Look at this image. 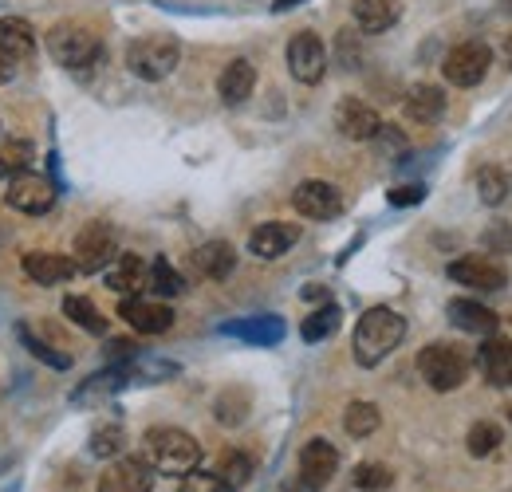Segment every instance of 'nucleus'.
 <instances>
[{"label":"nucleus","mask_w":512,"mask_h":492,"mask_svg":"<svg viewBox=\"0 0 512 492\" xmlns=\"http://www.w3.org/2000/svg\"><path fill=\"white\" fill-rule=\"evenodd\" d=\"M406 335V319L390 308H371L359 327H355V363L359 367H379L386 355L402 343Z\"/></svg>","instance_id":"1"},{"label":"nucleus","mask_w":512,"mask_h":492,"mask_svg":"<svg viewBox=\"0 0 512 492\" xmlns=\"http://www.w3.org/2000/svg\"><path fill=\"white\" fill-rule=\"evenodd\" d=\"M142 449H146V461L158 473H170V477H186V473L197 469V461H201V445L186 430H174V426L146 430Z\"/></svg>","instance_id":"2"},{"label":"nucleus","mask_w":512,"mask_h":492,"mask_svg":"<svg viewBox=\"0 0 512 492\" xmlns=\"http://www.w3.org/2000/svg\"><path fill=\"white\" fill-rule=\"evenodd\" d=\"M178 56H182V48H178V40L166 36V32H150V36L134 40L127 48L130 71H134L138 79H150V83L166 79V75L178 67Z\"/></svg>","instance_id":"3"},{"label":"nucleus","mask_w":512,"mask_h":492,"mask_svg":"<svg viewBox=\"0 0 512 492\" xmlns=\"http://www.w3.org/2000/svg\"><path fill=\"white\" fill-rule=\"evenodd\" d=\"M418 370H422V378L434 386V390H457L461 382H465V374H469V355L461 351V347H453V343H430V347H422V355H418Z\"/></svg>","instance_id":"4"},{"label":"nucleus","mask_w":512,"mask_h":492,"mask_svg":"<svg viewBox=\"0 0 512 492\" xmlns=\"http://www.w3.org/2000/svg\"><path fill=\"white\" fill-rule=\"evenodd\" d=\"M119 256V237L107 221H87L79 233H75V268L79 272H103L111 260Z\"/></svg>","instance_id":"5"},{"label":"nucleus","mask_w":512,"mask_h":492,"mask_svg":"<svg viewBox=\"0 0 512 492\" xmlns=\"http://www.w3.org/2000/svg\"><path fill=\"white\" fill-rule=\"evenodd\" d=\"M48 52H52V60L64 63V67H87V63L99 60V36L95 32H87V28H79V24H56L52 32H48Z\"/></svg>","instance_id":"6"},{"label":"nucleus","mask_w":512,"mask_h":492,"mask_svg":"<svg viewBox=\"0 0 512 492\" xmlns=\"http://www.w3.org/2000/svg\"><path fill=\"white\" fill-rule=\"evenodd\" d=\"M4 201L16 209V213H28V217H40V213H48L52 205H56V185L48 182L44 174H16V178H8V193H4Z\"/></svg>","instance_id":"7"},{"label":"nucleus","mask_w":512,"mask_h":492,"mask_svg":"<svg viewBox=\"0 0 512 492\" xmlns=\"http://www.w3.org/2000/svg\"><path fill=\"white\" fill-rule=\"evenodd\" d=\"M489 67H493V52L485 44H477V40L457 44L446 56V63H442V71H446V79L453 87H477L489 75Z\"/></svg>","instance_id":"8"},{"label":"nucleus","mask_w":512,"mask_h":492,"mask_svg":"<svg viewBox=\"0 0 512 492\" xmlns=\"http://www.w3.org/2000/svg\"><path fill=\"white\" fill-rule=\"evenodd\" d=\"M449 280L477 288V292H501L509 284V268L501 260H489V256H465V260L449 264Z\"/></svg>","instance_id":"9"},{"label":"nucleus","mask_w":512,"mask_h":492,"mask_svg":"<svg viewBox=\"0 0 512 492\" xmlns=\"http://www.w3.org/2000/svg\"><path fill=\"white\" fill-rule=\"evenodd\" d=\"M154 489V465L146 457H119L99 477V492H150Z\"/></svg>","instance_id":"10"},{"label":"nucleus","mask_w":512,"mask_h":492,"mask_svg":"<svg viewBox=\"0 0 512 492\" xmlns=\"http://www.w3.org/2000/svg\"><path fill=\"white\" fill-rule=\"evenodd\" d=\"M288 71L300 79V83H320L323 71H327V52H323V40L316 32H300L288 40Z\"/></svg>","instance_id":"11"},{"label":"nucleus","mask_w":512,"mask_h":492,"mask_svg":"<svg viewBox=\"0 0 512 492\" xmlns=\"http://www.w3.org/2000/svg\"><path fill=\"white\" fill-rule=\"evenodd\" d=\"M292 205L308 221H331V217H339L343 197H339V189L331 182H300L296 193H292Z\"/></svg>","instance_id":"12"},{"label":"nucleus","mask_w":512,"mask_h":492,"mask_svg":"<svg viewBox=\"0 0 512 492\" xmlns=\"http://www.w3.org/2000/svg\"><path fill=\"white\" fill-rule=\"evenodd\" d=\"M335 126H339V134L351 138V142H371V138H379L383 119H379V111H375L371 103H363V99H343V103L335 107Z\"/></svg>","instance_id":"13"},{"label":"nucleus","mask_w":512,"mask_h":492,"mask_svg":"<svg viewBox=\"0 0 512 492\" xmlns=\"http://www.w3.org/2000/svg\"><path fill=\"white\" fill-rule=\"evenodd\" d=\"M119 315L127 319L134 331H142V335H162V331L174 327V311L166 308V304H158V300H142V296H127L119 304Z\"/></svg>","instance_id":"14"},{"label":"nucleus","mask_w":512,"mask_h":492,"mask_svg":"<svg viewBox=\"0 0 512 492\" xmlns=\"http://www.w3.org/2000/svg\"><path fill=\"white\" fill-rule=\"evenodd\" d=\"M335 469H339V453H335V445L331 441H323V437H312L304 449H300V477L308 481V485H327L331 477H335Z\"/></svg>","instance_id":"15"},{"label":"nucleus","mask_w":512,"mask_h":492,"mask_svg":"<svg viewBox=\"0 0 512 492\" xmlns=\"http://www.w3.org/2000/svg\"><path fill=\"white\" fill-rule=\"evenodd\" d=\"M107 288H111V292H119L123 300H127V296H138L142 288H150V264H146V260H138L134 252L115 256V268L107 272Z\"/></svg>","instance_id":"16"},{"label":"nucleus","mask_w":512,"mask_h":492,"mask_svg":"<svg viewBox=\"0 0 512 492\" xmlns=\"http://www.w3.org/2000/svg\"><path fill=\"white\" fill-rule=\"evenodd\" d=\"M296 241H300V229H296V225L268 221V225L253 229V237H249V252L260 256V260H276V256H284Z\"/></svg>","instance_id":"17"},{"label":"nucleus","mask_w":512,"mask_h":492,"mask_svg":"<svg viewBox=\"0 0 512 492\" xmlns=\"http://www.w3.org/2000/svg\"><path fill=\"white\" fill-rule=\"evenodd\" d=\"M24 272H28V280L52 288V284L71 280L79 268H75L71 256H60V252H28V256H24Z\"/></svg>","instance_id":"18"},{"label":"nucleus","mask_w":512,"mask_h":492,"mask_svg":"<svg viewBox=\"0 0 512 492\" xmlns=\"http://www.w3.org/2000/svg\"><path fill=\"white\" fill-rule=\"evenodd\" d=\"M402 111H406V119L410 123H438L442 115H446V91L442 87H434V83H418V87H410V95H406V103H402Z\"/></svg>","instance_id":"19"},{"label":"nucleus","mask_w":512,"mask_h":492,"mask_svg":"<svg viewBox=\"0 0 512 492\" xmlns=\"http://www.w3.org/2000/svg\"><path fill=\"white\" fill-rule=\"evenodd\" d=\"M221 335H233V339H245L256 347H272L284 339V319L276 315H256V319H237V323H225Z\"/></svg>","instance_id":"20"},{"label":"nucleus","mask_w":512,"mask_h":492,"mask_svg":"<svg viewBox=\"0 0 512 492\" xmlns=\"http://www.w3.org/2000/svg\"><path fill=\"white\" fill-rule=\"evenodd\" d=\"M253 87H256V67L249 60H233L221 71V79H217V95L229 107H241L253 95Z\"/></svg>","instance_id":"21"},{"label":"nucleus","mask_w":512,"mask_h":492,"mask_svg":"<svg viewBox=\"0 0 512 492\" xmlns=\"http://www.w3.org/2000/svg\"><path fill=\"white\" fill-rule=\"evenodd\" d=\"M477 363L485 370V378L493 382V386H512V339L505 335H489L485 339V347H481V355H477Z\"/></svg>","instance_id":"22"},{"label":"nucleus","mask_w":512,"mask_h":492,"mask_svg":"<svg viewBox=\"0 0 512 492\" xmlns=\"http://www.w3.org/2000/svg\"><path fill=\"white\" fill-rule=\"evenodd\" d=\"M193 268L205 276V280H225V276H233V268H237V252L229 241H209V245H201L193 252Z\"/></svg>","instance_id":"23"},{"label":"nucleus","mask_w":512,"mask_h":492,"mask_svg":"<svg viewBox=\"0 0 512 492\" xmlns=\"http://www.w3.org/2000/svg\"><path fill=\"white\" fill-rule=\"evenodd\" d=\"M449 319H453V327H461L469 335H493L497 331V311H489L477 300H453L449 304Z\"/></svg>","instance_id":"24"},{"label":"nucleus","mask_w":512,"mask_h":492,"mask_svg":"<svg viewBox=\"0 0 512 492\" xmlns=\"http://www.w3.org/2000/svg\"><path fill=\"white\" fill-rule=\"evenodd\" d=\"M0 48H4L12 60H28V56L36 52V32H32V24L20 20V16H4V20H0Z\"/></svg>","instance_id":"25"},{"label":"nucleus","mask_w":512,"mask_h":492,"mask_svg":"<svg viewBox=\"0 0 512 492\" xmlns=\"http://www.w3.org/2000/svg\"><path fill=\"white\" fill-rule=\"evenodd\" d=\"M351 12H355V24H359L363 32H386V28L398 20L402 4H398V0H355Z\"/></svg>","instance_id":"26"},{"label":"nucleus","mask_w":512,"mask_h":492,"mask_svg":"<svg viewBox=\"0 0 512 492\" xmlns=\"http://www.w3.org/2000/svg\"><path fill=\"white\" fill-rule=\"evenodd\" d=\"M64 315L71 323H79L83 331H91V335H107V315H99V308L87 296H67Z\"/></svg>","instance_id":"27"},{"label":"nucleus","mask_w":512,"mask_h":492,"mask_svg":"<svg viewBox=\"0 0 512 492\" xmlns=\"http://www.w3.org/2000/svg\"><path fill=\"white\" fill-rule=\"evenodd\" d=\"M32 142H24V138H8V142H0V178H16V174H24L28 166H32Z\"/></svg>","instance_id":"28"},{"label":"nucleus","mask_w":512,"mask_h":492,"mask_svg":"<svg viewBox=\"0 0 512 492\" xmlns=\"http://www.w3.org/2000/svg\"><path fill=\"white\" fill-rule=\"evenodd\" d=\"M343 426L351 437H371L379 430V406L375 402H351L347 414H343Z\"/></svg>","instance_id":"29"},{"label":"nucleus","mask_w":512,"mask_h":492,"mask_svg":"<svg viewBox=\"0 0 512 492\" xmlns=\"http://www.w3.org/2000/svg\"><path fill=\"white\" fill-rule=\"evenodd\" d=\"M339 319H343V311L335 308V304H323L320 311H312L308 319H304V327H300V335L308 339V343H320L327 335H335V327H339Z\"/></svg>","instance_id":"30"},{"label":"nucleus","mask_w":512,"mask_h":492,"mask_svg":"<svg viewBox=\"0 0 512 492\" xmlns=\"http://www.w3.org/2000/svg\"><path fill=\"white\" fill-rule=\"evenodd\" d=\"M477 193L485 205H501L509 197V174L497 170V166H481L477 170Z\"/></svg>","instance_id":"31"},{"label":"nucleus","mask_w":512,"mask_h":492,"mask_svg":"<svg viewBox=\"0 0 512 492\" xmlns=\"http://www.w3.org/2000/svg\"><path fill=\"white\" fill-rule=\"evenodd\" d=\"M249 418V394L245 390H225L217 398V422L221 426H241Z\"/></svg>","instance_id":"32"},{"label":"nucleus","mask_w":512,"mask_h":492,"mask_svg":"<svg viewBox=\"0 0 512 492\" xmlns=\"http://www.w3.org/2000/svg\"><path fill=\"white\" fill-rule=\"evenodd\" d=\"M217 477H221L225 485L241 489V485H249V481H253V461H249L245 453H225V457L217 461Z\"/></svg>","instance_id":"33"},{"label":"nucleus","mask_w":512,"mask_h":492,"mask_svg":"<svg viewBox=\"0 0 512 492\" xmlns=\"http://www.w3.org/2000/svg\"><path fill=\"white\" fill-rule=\"evenodd\" d=\"M182 288H186V280L170 268V260L158 256V260L150 264V292H158V296H178Z\"/></svg>","instance_id":"34"},{"label":"nucleus","mask_w":512,"mask_h":492,"mask_svg":"<svg viewBox=\"0 0 512 492\" xmlns=\"http://www.w3.org/2000/svg\"><path fill=\"white\" fill-rule=\"evenodd\" d=\"M16 335H20V343L32 351V359H40V363H48V367H56V370H64L67 363H71L64 351H52L44 339H36V335H32V327H24V323H20V327H16Z\"/></svg>","instance_id":"35"},{"label":"nucleus","mask_w":512,"mask_h":492,"mask_svg":"<svg viewBox=\"0 0 512 492\" xmlns=\"http://www.w3.org/2000/svg\"><path fill=\"white\" fill-rule=\"evenodd\" d=\"M465 445H469V453L473 457H489L497 445H501V430H497V422H477L469 437H465Z\"/></svg>","instance_id":"36"},{"label":"nucleus","mask_w":512,"mask_h":492,"mask_svg":"<svg viewBox=\"0 0 512 492\" xmlns=\"http://www.w3.org/2000/svg\"><path fill=\"white\" fill-rule=\"evenodd\" d=\"M123 441H127L123 426H103V430L91 433V453L95 457H119L123 453Z\"/></svg>","instance_id":"37"},{"label":"nucleus","mask_w":512,"mask_h":492,"mask_svg":"<svg viewBox=\"0 0 512 492\" xmlns=\"http://www.w3.org/2000/svg\"><path fill=\"white\" fill-rule=\"evenodd\" d=\"M355 485H359V489L383 492V489L394 485V473H390L386 465H379V461H367V465H359V469H355Z\"/></svg>","instance_id":"38"},{"label":"nucleus","mask_w":512,"mask_h":492,"mask_svg":"<svg viewBox=\"0 0 512 492\" xmlns=\"http://www.w3.org/2000/svg\"><path fill=\"white\" fill-rule=\"evenodd\" d=\"M178 492H237L233 485H225L217 473H186Z\"/></svg>","instance_id":"39"},{"label":"nucleus","mask_w":512,"mask_h":492,"mask_svg":"<svg viewBox=\"0 0 512 492\" xmlns=\"http://www.w3.org/2000/svg\"><path fill=\"white\" fill-rule=\"evenodd\" d=\"M481 245L489 248V252H512V225L509 221L489 225V229L481 233Z\"/></svg>","instance_id":"40"},{"label":"nucleus","mask_w":512,"mask_h":492,"mask_svg":"<svg viewBox=\"0 0 512 492\" xmlns=\"http://www.w3.org/2000/svg\"><path fill=\"white\" fill-rule=\"evenodd\" d=\"M386 197H390V205H418L426 197V189L422 185H394Z\"/></svg>","instance_id":"41"},{"label":"nucleus","mask_w":512,"mask_h":492,"mask_svg":"<svg viewBox=\"0 0 512 492\" xmlns=\"http://www.w3.org/2000/svg\"><path fill=\"white\" fill-rule=\"evenodd\" d=\"M12 71H16V60L0 48V83H8V79H12Z\"/></svg>","instance_id":"42"},{"label":"nucleus","mask_w":512,"mask_h":492,"mask_svg":"<svg viewBox=\"0 0 512 492\" xmlns=\"http://www.w3.org/2000/svg\"><path fill=\"white\" fill-rule=\"evenodd\" d=\"M296 4H304V0H276L272 8H276V12H288V8H296Z\"/></svg>","instance_id":"43"},{"label":"nucleus","mask_w":512,"mask_h":492,"mask_svg":"<svg viewBox=\"0 0 512 492\" xmlns=\"http://www.w3.org/2000/svg\"><path fill=\"white\" fill-rule=\"evenodd\" d=\"M323 296H327L323 288H304V300H323Z\"/></svg>","instance_id":"44"},{"label":"nucleus","mask_w":512,"mask_h":492,"mask_svg":"<svg viewBox=\"0 0 512 492\" xmlns=\"http://www.w3.org/2000/svg\"><path fill=\"white\" fill-rule=\"evenodd\" d=\"M505 63L512 67V32H509V40H505Z\"/></svg>","instance_id":"45"},{"label":"nucleus","mask_w":512,"mask_h":492,"mask_svg":"<svg viewBox=\"0 0 512 492\" xmlns=\"http://www.w3.org/2000/svg\"><path fill=\"white\" fill-rule=\"evenodd\" d=\"M509 418H512V406H509Z\"/></svg>","instance_id":"46"}]
</instances>
